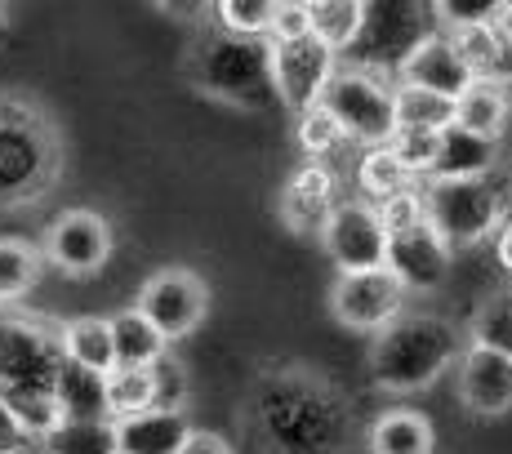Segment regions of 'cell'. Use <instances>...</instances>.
I'll return each mask as SVG.
<instances>
[{
	"mask_svg": "<svg viewBox=\"0 0 512 454\" xmlns=\"http://www.w3.org/2000/svg\"><path fill=\"white\" fill-rule=\"evenodd\" d=\"M58 343H63V357L85 370L112 374L116 370V352H112V325L103 317H72L58 325Z\"/></svg>",
	"mask_w": 512,
	"mask_h": 454,
	"instance_id": "obj_24",
	"label": "cell"
},
{
	"mask_svg": "<svg viewBox=\"0 0 512 454\" xmlns=\"http://www.w3.org/2000/svg\"><path fill=\"white\" fill-rule=\"evenodd\" d=\"M383 268L401 281V290H437L450 272V245L432 232L428 223L415 232L388 236V254H383Z\"/></svg>",
	"mask_w": 512,
	"mask_h": 454,
	"instance_id": "obj_17",
	"label": "cell"
},
{
	"mask_svg": "<svg viewBox=\"0 0 512 454\" xmlns=\"http://www.w3.org/2000/svg\"><path fill=\"white\" fill-rule=\"evenodd\" d=\"M45 254L23 236H0V308H14L41 281Z\"/></svg>",
	"mask_w": 512,
	"mask_h": 454,
	"instance_id": "obj_26",
	"label": "cell"
},
{
	"mask_svg": "<svg viewBox=\"0 0 512 454\" xmlns=\"http://www.w3.org/2000/svg\"><path fill=\"white\" fill-rule=\"evenodd\" d=\"M116 423V450L121 454H183L187 437H192V423H187V410H139L125 414Z\"/></svg>",
	"mask_w": 512,
	"mask_h": 454,
	"instance_id": "obj_18",
	"label": "cell"
},
{
	"mask_svg": "<svg viewBox=\"0 0 512 454\" xmlns=\"http://www.w3.org/2000/svg\"><path fill=\"white\" fill-rule=\"evenodd\" d=\"M455 388L459 401L481 414V419H499L512 410V357L486 348H464L455 361Z\"/></svg>",
	"mask_w": 512,
	"mask_h": 454,
	"instance_id": "obj_15",
	"label": "cell"
},
{
	"mask_svg": "<svg viewBox=\"0 0 512 454\" xmlns=\"http://www.w3.org/2000/svg\"><path fill=\"white\" fill-rule=\"evenodd\" d=\"M423 36H432L428 5H415V0H370L366 18H361V36L348 54H357V67L383 76V67L397 72Z\"/></svg>",
	"mask_w": 512,
	"mask_h": 454,
	"instance_id": "obj_8",
	"label": "cell"
},
{
	"mask_svg": "<svg viewBox=\"0 0 512 454\" xmlns=\"http://www.w3.org/2000/svg\"><path fill=\"white\" fill-rule=\"evenodd\" d=\"M41 254L63 276H94L112 259V223L98 210H63L49 223Z\"/></svg>",
	"mask_w": 512,
	"mask_h": 454,
	"instance_id": "obj_11",
	"label": "cell"
},
{
	"mask_svg": "<svg viewBox=\"0 0 512 454\" xmlns=\"http://www.w3.org/2000/svg\"><path fill=\"white\" fill-rule=\"evenodd\" d=\"M294 143H299L303 156H312V161H321V156H334L348 138H343V130L334 125V116L326 112V107H312V112L299 116V125H294Z\"/></svg>",
	"mask_w": 512,
	"mask_h": 454,
	"instance_id": "obj_34",
	"label": "cell"
},
{
	"mask_svg": "<svg viewBox=\"0 0 512 454\" xmlns=\"http://www.w3.org/2000/svg\"><path fill=\"white\" fill-rule=\"evenodd\" d=\"M495 259H499V268L512 276V214L499 223V232H495Z\"/></svg>",
	"mask_w": 512,
	"mask_h": 454,
	"instance_id": "obj_42",
	"label": "cell"
},
{
	"mask_svg": "<svg viewBox=\"0 0 512 454\" xmlns=\"http://www.w3.org/2000/svg\"><path fill=\"white\" fill-rule=\"evenodd\" d=\"M63 365L67 357L63 343H58V325L0 308V401L23 419L36 446L58 423L54 383L63 374Z\"/></svg>",
	"mask_w": 512,
	"mask_h": 454,
	"instance_id": "obj_2",
	"label": "cell"
},
{
	"mask_svg": "<svg viewBox=\"0 0 512 454\" xmlns=\"http://www.w3.org/2000/svg\"><path fill=\"white\" fill-rule=\"evenodd\" d=\"M54 410L58 419H112L107 414V374L67 361L54 383Z\"/></svg>",
	"mask_w": 512,
	"mask_h": 454,
	"instance_id": "obj_23",
	"label": "cell"
},
{
	"mask_svg": "<svg viewBox=\"0 0 512 454\" xmlns=\"http://www.w3.org/2000/svg\"><path fill=\"white\" fill-rule=\"evenodd\" d=\"M152 388H156V406H165V410H183L187 406V374H183V365L174 361L170 352L152 365Z\"/></svg>",
	"mask_w": 512,
	"mask_h": 454,
	"instance_id": "obj_38",
	"label": "cell"
},
{
	"mask_svg": "<svg viewBox=\"0 0 512 454\" xmlns=\"http://www.w3.org/2000/svg\"><path fill=\"white\" fill-rule=\"evenodd\" d=\"M370 454H432L437 450V432L419 410H383L366 428Z\"/></svg>",
	"mask_w": 512,
	"mask_h": 454,
	"instance_id": "obj_21",
	"label": "cell"
},
{
	"mask_svg": "<svg viewBox=\"0 0 512 454\" xmlns=\"http://www.w3.org/2000/svg\"><path fill=\"white\" fill-rule=\"evenodd\" d=\"M245 428L259 454H348L357 414L339 383L303 365H281L254 379Z\"/></svg>",
	"mask_w": 512,
	"mask_h": 454,
	"instance_id": "obj_1",
	"label": "cell"
},
{
	"mask_svg": "<svg viewBox=\"0 0 512 454\" xmlns=\"http://www.w3.org/2000/svg\"><path fill=\"white\" fill-rule=\"evenodd\" d=\"M455 125V103L428 90H410L397 85V130H419V134H441Z\"/></svg>",
	"mask_w": 512,
	"mask_h": 454,
	"instance_id": "obj_30",
	"label": "cell"
},
{
	"mask_svg": "<svg viewBox=\"0 0 512 454\" xmlns=\"http://www.w3.org/2000/svg\"><path fill=\"white\" fill-rule=\"evenodd\" d=\"M32 446H36V437L23 428V419L0 401V454H27Z\"/></svg>",
	"mask_w": 512,
	"mask_h": 454,
	"instance_id": "obj_39",
	"label": "cell"
},
{
	"mask_svg": "<svg viewBox=\"0 0 512 454\" xmlns=\"http://www.w3.org/2000/svg\"><path fill=\"white\" fill-rule=\"evenodd\" d=\"M156 406V388H152V370H112L107 374V414L125 419Z\"/></svg>",
	"mask_w": 512,
	"mask_h": 454,
	"instance_id": "obj_33",
	"label": "cell"
},
{
	"mask_svg": "<svg viewBox=\"0 0 512 454\" xmlns=\"http://www.w3.org/2000/svg\"><path fill=\"white\" fill-rule=\"evenodd\" d=\"M339 179H334L330 165L321 161H308L285 179L281 187V223L290 227L294 236H321L339 205Z\"/></svg>",
	"mask_w": 512,
	"mask_h": 454,
	"instance_id": "obj_14",
	"label": "cell"
},
{
	"mask_svg": "<svg viewBox=\"0 0 512 454\" xmlns=\"http://www.w3.org/2000/svg\"><path fill=\"white\" fill-rule=\"evenodd\" d=\"M312 36V18H308V0H277V14H272V32L268 45H290Z\"/></svg>",
	"mask_w": 512,
	"mask_h": 454,
	"instance_id": "obj_37",
	"label": "cell"
},
{
	"mask_svg": "<svg viewBox=\"0 0 512 454\" xmlns=\"http://www.w3.org/2000/svg\"><path fill=\"white\" fill-rule=\"evenodd\" d=\"M512 116V94L508 81H472L464 94L455 98V125L486 143H499Z\"/></svg>",
	"mask_w": 512,
	"mask_h": 454,
	"instance_id": "obj_19",
	"label": "cell"
},
{
	"mask_svg": "<svg viewBox=\"0 0 512 454\" xmlns=\"http://www.w3.org/2000/svg\"><path fill=\"white\" fill-rule=\"evenodd\" d=\"M321 245H326L339 276L374 272L383 268V254H388V232L379 227V214H374L370 201H339L326 232H321Z\"/></svg>",
	"mask_w": 512,
	"mask_h": 454,
	"instance_id": "obj_12",
	"label": "cell"
},
{
	"mask_svg": "<svg viewBox=\"0 0 512 454\" xmlns=\"http://www.w3.org/2000/svg\"><path fill=\"white\" fill-rule=\"evenodd\" d=\"M63 174V138L41 107L0 98V210L36 205Z\"/></svg>",
	"mask_w": 512,
	"mask_h": 454,
	"instance_id": "obj_5",
	"label": "cell"
},
{
	"mask_svg": "<svg viewBox=\"0 0 512 454\" xmlns=\"http://www.w3.org/2000/svg\"><path fill=\"white\" fill-rule=\"evenodd\" d=\"M5 14H9V9H5V5H0V27H5Z\"/></svg>",
	"mask_w": 512,
	"mask_h": 454,
	"instance_id": "obj_43",
	"label": "cell"
},
{
	"mask_svg": "<svg viewBox=\"0 0 512 454\" xmlns=\"http://www.w3.org/2000/svg\"><path fill=\"white\" fill-rule=\"evenodd\" d=\"M468 348H486L499 357H512V290H495L477 308L468 325Z\"/></svg>",
	"mask_w": 512,
	"mask_h": 454,
	"instance_id": "obj_29",
	"label": "cell"
},
{
	"mask_svg": "<svg viewBox=\"0 0 512 454\" xmlns=\"http://www.w3.org/2000/svg\"><path fill=\"white\" fill-rule=\"evenodd\" d=\"M423 214L455 254L499 232V223L508 219V196L490 179H432V187L423 192Z\"/></svg>",
	"mask_w": 512,
	"mask_h": 454,
	"instance_id": "obj_6",
	"label": "cell"
},
{
	"mask_svg": "<svg viewBox=\"0 0 512 454\" xmlns=\"http://www.w3.org/2000/svg\"><path fill=\"white\" fill-rule=\"evenodd\" d=\"M183 81L214 103L241 107V112H277L281 94L272 81V45L228 36L214 23L196 27L183 49Z\"/></svg>",
	"mask_w": 512,
	"mask_h": 454,
	"instance_id": "obj_3",
	"label": "cell"
},
{
	"mask_svg": "<svg viewBox=\"0 0 512 454\" xmlns=\"http://www.w3.org/2000/svg\"><path fill=\"white\" fill-rule=\"evenodd\" d=\"M116 454H121V450H116Z\"/></svg>",
	"mask_w": 512,
	"mask_h": 454,
	"instance_id": "obj_44",
	"label": "cell"
},
{
	"mask_svg": "<svg viewBox=\"0 0 512 454\" xmlns=\"http://www.w3.org/2000/svg\"><path fill=\"white\" fill-rule=\"evenodd\" d=\"M321 107L334 116L348 143L388 147L397 134V85L366 67H339L321 94Z\"/></svg>",
	"mask_w": 512,
	"mask_h": 454,
	"instance_id": "obj_7",
	"label": "cell"
},
{
	"mask_svg": "<svg viewBox=\"0 0 512 454\" xmlns=\"http://www.w3.org/2000/svg\"><path fill=\"white\" fill-rule=\"evenodd\" d=\"M183 454H236L232 441H223L219 432H205V428H192V437H187Z\"/></svg>",
	"mask_w": 512,
	"mask_h": 454,
	"instance_id": "obj_40",
	"label": "cell"
},
{
	"mask_svg": "<svg viewBox=\"0 0 512 454\" xmlns=\"http://www.w3.org/2000/svg\"><path fill=\"white\" fill-rule=\"evenodd\" d=\"M464 339L446 317H406L401 312L388 330L374 334L370 343V383L392 397H410V392H428L446 370H455Z\"/></svg>",
	"mask_w": 512,
	"mask_h": 454,
	"instance_id": "obj_4",
	"label": "cell"
},
{
	"mask_svg": "<svg viewBox=\"0 0 512 454\" xmlns=\"http://www.w3.org/2000/svg\"><path fill=\"white\" fill-rule=\"evenodd\" d=\"M112 352H116V370H152L156 361L170 352V343L152 330V321L139 308L116 312L112 321Z\"/></svg>",
	"mask_w": 512,
	"mask_h": 454,
	"instance_id": "obj_22",
	"label": "cell"
},
{
	"mask_svg": "<svg viewBox=\"0 0 512 454\" xmlns=\"http://www.w3.org/2000/svg\"><path fill=\"white\" fill-rule=\"evenodd\" d=\"M388 147H392V156H397V161L406 165L410 179H415V174H432V165H437V134L397 130Z\"/></svg>",
	"mask_w": 512,
	"mask_h": 454,
	"instance_id": "obj_36",
	"label": "cell"
},
{
	"mask_svg": "<svg viewBox=\"0 0 512 454\" xmlns=\"http://www.w3.org/2000/svg\"><path fill=\"white\" fill-rule=\"evenodd\" d=\"M406 290L388 268L374 272H343L330 285V317L357 334H379L401 317Z\"/></svg>",
	"mask_w": 512,
	"mask_h": 454,
	"instance_id": "obj_10",
	"label": "cell"
},
{
	"mask_svg": "<svg viewBox=\"0 0 512 454\" xmlns=\"http://www.w3.org/2000/svg\"><path fill=\"white\" fill-rule=\"evenodd\" d=\"M308 18H312V41H321L339 58L357 45L366 5L361 0H308Z\"/></svg>",
	"mask_w": 512,
	"mask_h": 454,
	"instance_id": "obj_25",
	"label": "cell"
},
{
	"mask_svg": "<svg viewBox=\"0 0 512 454\" xmlns=\"http://www.w3.org/2000/svg\"><path fill=\"white\" fill-rule=\"evenodd\" d=\"M490 32L504 41V49L512 54V0H495V14H490Z\"/></svg>",
	"mask_w": 512,
	"mask_h": 454,
	"instance_id": "obj_41",
	"label": "cell"
},
{
	"mask_svg": "<svg viewBox=\"0 0 512 454\" xmlns=\"http://www.w3.org/2000/svg\"><path fill=\"white\" fill-rule=\"evenodd\" d=\"M134 308L152 321V330L161 334L165 343H179L205 321V312H210V285L192 268H161L143 281Z\"/></svg>",
	"mask_w": 512,
	"mask_h": 454,
	"instance_id": "obj_9",
	"label": "cell"
},
{
	"mask_svg": "<svg viewBox=\"0 0 512 454\" xmlns=\"http://www.w3.org/2000/svg\"><path fill=\"white\" fill-rule=\"evenodd\" d=\"M210 14H214V27H219V32L245 36V41H268L277 0H219Z\"/></svg>",
	"mask_w": 512,
	"mask_h": 454,
	"instance_id": "obj_32",
	"label": "cell"
},
{
	"mask_svg": "<svg viewBox=\"0 0 512 454\" xmlns=\"http://www.w3.org/2000/svg\"><path fill=\"white\" fill-rule=\"evenodd\" d=\"M334 72H339V58L321 41H312V36L290 45H272V81H277L281 107H290L294 116L321 107V94H326Z\"/></svg>",
	"mask_w": 512,
	"mask_h": 454,
	"instance_id": "obj_13",
	"label": "cell"
},
{
	"mask_svg": "<svg viewBox=\"0 0 512 454\" xmlns=\"http://www.w3.org/2000/svg\"><path fill=\"white\" fill-rule=\"evenodd\" d=\"M499 165V143L446 125L437 134V165H432V179H490V170Z\"/></svg>",
	"mask_w": 512,
	"mask_h": 454,
	"instance_id": "obj_20",
	"label": "cell"
},
{
	"mask_svg": "<svg viewBox=\"0 0 512 454\" xmlns=\"http://www.w3.org/2000/svg\"><path fill=\"white\" fill-rule=\"evenodd\" d=\"M374 214H379V227L388 236H401V232H415V227L428 223V214H423V192L419 187H406V192L388 196V201L374 205Z\"/></svg>",
	"mask_w": 512,
	"mask_h": 454,
	"instance_id": "obj_35",
	"label": "cell"
},
{
	"mask_svg": "<svg viewBox=\"0 0 512 454\" xmlns=\"http://www.w3.org/2000/svg\"><path fill=\"white\" fill-rule=\"evenodd\" d=\"M45 454H116L112 419H58L41 437Z\"/></svg>",
	"mask_w": 512,
	"mask_h": 454,
	"instance_id": "obj_27",
	"label": "cell"
},
{
	"mask_svg": "<svg viewBox=\"0 0 512 454\" xmlns=\"http://www.w3.org/2000/svg\"><path fill=\"white\" fill-rule=\"evenodd\" d=\"M472 81H477V76L468 72V63L459 58V49L450 45V36H446V32L423 36V41L410 49L406 63L397 67V85L441 94V98H450V103H455V98L464 94Z\"/></svg>",
	"mask_w": 512,
	"mask_h": 454,
	"instance_id": "obj_16",
	"label": "cell"
},
{
	"mask_svg": "<svg viewBox=\"0 0 512 454\" xmlns=\"http://www.w3.org/2000/svg\"><path fill=\"white\" fill-rule=\"evenodd\" d=\"M357 183H361L366 196H374V205L388 201V196H397V192H406V187H415L410 174H406V165L392 156V147H366V152H361Z\"/></svg>",
	"mask_w": 512,
	"mask_h": 454,
	"instance_id": "obj_31",
	"label": "cell"
},
{
	"mask_svg": "<svg viewBox=\"0 0 512 454\" xmlns=\"http://www.w3.org/2000/svg\"><path fill=\"white\" fill-rule=\"evenodd\" d=\"M450 45L459 49V58L468 63V72L477 76V81H504L512 54L504 49L495 32H490V23H477V27H459V32H446Z\"/></svg>",
	"mask_w": 512,
	"mask_h": 454,
	"instance_id": "obj_28",
	"label": "cell"
}]
</instances>
